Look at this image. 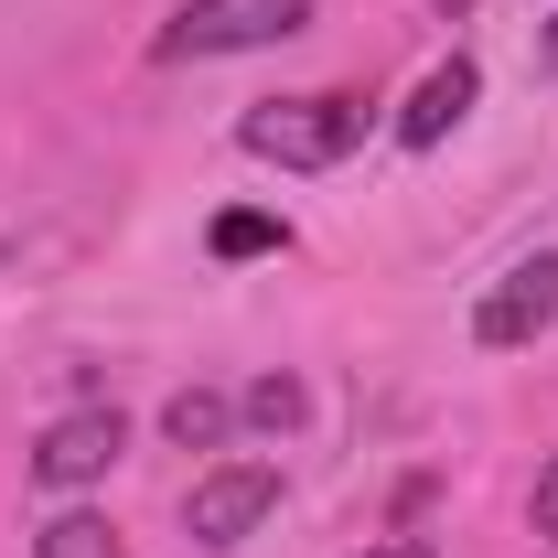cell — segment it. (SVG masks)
I'll use <instances>...</instances> for the list:
<instances>
[{
    "label": "cell",
    "instance_id": "7",
    "mask_svg": "<svg viewBox=\"0 0 558 558\" xmlns=\"http://www.w3.org/2000/svg\"><path fill=\"white\" fill-rule=\"evenodd\" d=\"M226 398H215V387H183V398H172V409H161V429H172V440H183V451H215V440H226Z\"/></svg>",
    "mask_w": 558,
    "mask_h": 558
},
{
    "label": "cell",
    "instance_id": "8",
    "mask_svg": "<svg viewBox=\"0 0 558 558\" xmlns=\"http://www.w3.org/2000/svg\"><path fill=\"white\" fill-rule=\"evenodd\" d=\"M33 558H130V548H119L108 515H54V526L33 537Z\"/></svg>",
    "mask_w": 558,
    "mask_h": 558
},
{
    "label": "cell",
    "instance_id": "1",
    "mask_svg": "<svg viewBox=\"0 0 558 558\" xmlns=\"http://www.w3.org/2000/svg\"><path fill=\"white\" fill-rule=\"evenodd\" d=\"M236 140H247L258 161H279V172H333L354 140H365V97H344V86L269 97V108H247V119H236Z\"/></svg>",
    "mask_w": 558,
    "mask_h": 558
},
{
    "label": "cell",
    "instance_id": "5",
    "mask_svg": "<svg viewBox=\"0 0 558 558\" xmlns=\"http://www.w3.org/2000/svg\"><path fill=\"white\" fill-rule=\"evenodd\" d=\"M119 409H65L44 440H33V484H54V494H75V484H97L108 462H119Z\"/></svg>",
    "mask_w": 558,
    "mask_h": 558
},
{
    "label": "cell",
    "instance_id": "4",
    "mask_svg": "<svg viewBox=\"0 0 558 558\" xmlns=\"http://www.w3.org/2000/svg\"><path fill=\"white\" fill-rule=\"evenodd\" d=\"M269 505H279V462H226V473H205L194 505H183L194 515V548H236Z\"/></svg>",
    "mask_w": 558,
    "mask_h": 558
},
{
    "label": "cell",
    "instance_id": "13",
    "mask_svg": "<svg viewBox=\"0 0 558 558\" xmlns=\"http://www.w3.org/2000/svg\"><path fill=\"white\" fill-rule=\"evenodd\" d=\"M537 54H548V75H558V22H548V33H537Z\"/></svg>",
    "mask_w": 558,
    "mask_h": 558
},
{
    "label": "cell",
    "instance_id": "12",
    "mask_svg": "<svg viewBox=\"0 0 558 558\" xmlns=\"http://www.w3.org/2000/svg\"><path fill=\"white\" fill-rule=\"evenodd\" d=\"M365 558H429V537H387V548H365Z\"/></svg>",
    "mask_w": 558,
    "mask_h": 558
},
{
    "label": "cell",
    "instance_id": "6",
    "mask_svg": "<svg viewBox=\"0 0 558 558\" xmlns=\"http://www.w3.org/2000/svg\"><path fill=\"white\" fill-rule=\"evenodd\" d=\"M473 97H484V75H473V54H451V65H429L418 75V97L398 108V140L409 150H440V140L473 119Z\"/></svg>",
    "mask_w": 558,
    "mask_h": 558
},
{
    "label": "cell",
    "instance_id": "9",
    "mask_svg": "<svg viewBox=\"0 0 558 558\" xmlns=\"http://www.w3.org/2000/svg\"><path fill=\"white\" fill-rule=\"evenodd\" d=\"M279 236H290L279 215H247V205H236V215H215V258H269Z\"/></svg>",
    "mask_w": 558,
    "mask_h": 558
},
{
    "label": "cell",
    "instance_id": "3",
    "mask_svg": "<svg viewBox=\"0 0 558 558\" xmlns=\"http://www.w3.org/2000/svg\"><path fill=\"white\" fill-rule=\"evenodd\" d=\"M548 323H558V258L537 247V258H515V269L484 290V312H473V344L515 354V344H537Z\"/></svg>",
    "mask_w": 558,
    "mask_h": 558
},
{
    "label": "cell",
    "instance_id": "2",
    "mask_svg": "<svg viewBox=\"0 0 558 558\" xmlns=\"http://www.w3.org/2000/svg\"><path fill=\"white\" fill-rule=\"evenodd\" d=\"M301 22H312V0H183V11L150 33V54H161V65H215V54L290 44Z\"/></svg>",
    "mask_w": 558,
    "mask_h": 558
},
{
    "label": "cell",
    "instance_id": "10",
    "mask_svg": "<svg viewBox=\"0 0 558 558\" xmlns=\"http://www.w3.org/2000/svg\"><path fill=\"white\" fill-rule=\"evenodd\" d=\"M247 429H301V376H258L247 387Z\"/></svg>",
    "mask_w": 558,
    "mask_h": 558
},
{
    "label": "cell",
    "instance_id": "11",
    "mask_svg": "<svg viewBox=\"0 0 558 558\" xmlns=\"http://www.w3.org/2000/svg\"><path fill=\"white\" fill-rule=\"evenodd\" d=\"M537 537H558V462L537 473Z\"/></svg>",
    "mask_w": 558,
    "mask_h": 558
},
{
    "label": "cell",
    "instance_id": "14",
    "mask_svg": "<svg viewBox=\"0 0 558 558\" xmlns=\"http://www.w3.org/2000/svg\"><path fill=\"white\" fill-rule=\"evenodd\" d=\"M462 11H473V0H440V22H462Z\"/></svg>",
    "mask_w": 558,
    "mask_h": 558
}]
</instances>
